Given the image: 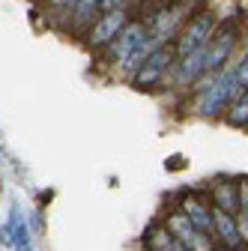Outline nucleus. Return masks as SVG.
<instances>
[{
  "instance_id": "22",
  "label": "nucleus",
  "mask_w": 248,
  "mask_h": 251,
  "mask_svg": "<svg viewBox=\"0 0 248 251\" xmlns=\"http://www.w3.org/2000/svg\"><path fill=\"white\" fill-rule=\"evenodd\" d=\"M36 3H51V0H36Z\"/></svg>"
},
{
  "instance_id": "19",
  "label": "nucleus",
  "mask_w": 248,
  "mask_h": 251,
  "mask_svg": "<svg viewBox=\"0 0 248 251\" xmlns=\"http://www.w3.org/2000/svg\"><path fill=\"white\" fill-rule=\"evenodd\" d=\"M132 0H102V12H111V9H129Z\"/></svg>"
},
{
  "instance_id": "2",
  "label": "nucleus",
  "mask_w": 248,
  "mask_h": 251,
  "mask_svg": "<svg viewBox=\"0 0 248 251\" xmlns=\"http://www.w3.org/2000/svg\"><path fill=\"white\" fill-rule=\"evenodd\" d=\"M192 9H195V0H171V3H162L152 9L144 18V24L149 27V36L159 45H174L185 21L192 18Z\"/></svg>"
},
{
  "instance_id": "1",
  "label": "nucleus",
  "mask_w": 248,
  "mask_h": 251,
  "mask_svg": "<svg viewBox=\"0 0 248 251\" xmlns=\"http://www.w3.org/2000/svg\"><path fill=\"white\" fill-rule=\"evenodd\" d=\"M233 96H236V60H230L224 69L215 72L212 84L198 93L192 111H195L198 117H219V114H224V108L233 102Z\"/></svg>"
},
{
  "instance_id": "14",
  "label": "nucleus",
  "mask_w": 248,
  "mask_h": 251,
  "mask_svg": "<svg viewBox=\"0 0 248 251\" xmlns=\"http://www.w3.org/2000/svg\"><path fill=\"white\" fill-rule=\"evenodd\" d=\"M212 206H219L230 215H239V185L227 182V179L215 182L212 185Z\"/></svg>"
},
{
  "instance_id": "5",
  "label": "nucleus",
  "mask_w": 248,
  "mask_h": 251,
  "mask_svg": "<svg viewBox=\"0 0 248 251\" xmlns=\"http://www.w3.org/2000/svg\"><path fill=\"white\" fill-rule=\"evenodd\" d=\"M174 63H176V54H174V45H159L156 51H152L147 60H144V66L129 78L138 90H152L156 84L168 81L171 69H174Z\"/></svg>"
},
{
  "instance_id": "13",
  "label": "nucleus",
  "mask_w": 248,
  "mask_h": 251,
  "mask_svg": "<svg viewBox=\"0 0 248 251\" xmlns=\"http://www.w3.org/2000/svg\"><path fill=\"white\" fill-rule=\"evenodd\" d=\"M9 222H12V251H33V233H30V225L21 215L18 203H12L9 209Z\"/></svg>"
},
{
  "instance_id": "11",
  "label": "nucleus",
  "mask_w": 248,
  "mask_h": 251,
  "mask_svg": "<svg viewBox=\"0 0 248 251\" xmlns=\"http://www.w3.org/2000/svg\"><path fill=\"white\" fill-rule=\"evenodd\" d=\"M179 212L189 218L195 227H200L203 233H212V203H206L195 195H185L179 201Z\"/></svg>"
},
{
  "instance_id": "10",
  "label": "nucleus",
  "mask_w": 248,
  "mask_h": 251,
  "mask_svg": "<svg viewBox=\"0 0 248 251\" xmlns=\"http://www.w3.org/2000/svg\"><path fill=\"white\" fill-rule=\"evenodd\" d=\"M102 15V0H78L72 12L66 15V30L72 33H87V27Z\"/></svg>"
},
{
  "instance_id": "16",
  "label": "nucleus",
  "mask_w": 248,
  "mask_h": 251,
  "mask_svg": "<svg viewBox=\"0 0 248 251\" xmlns=\"http://www.w3.org/2000/svg\"><path fill=\"white\" fill-rule=\"evenodd\" d=\"M224 111H227L224 120H227L230 126H248V90L239 93V96H236Z\"/></svg>"
},
{
  "instance_id": "6",
  "label": "nucleus",
  "mask_w": 248,
  "mask_h": 251,
  "mask_svg": "<svg viewBox=\"0 0 248 251\" xmlns=\"http://www.w3.org/2000/svg\"><path fill=\"white\" fill-rule=\"evenodd\" d=\"M132 18H129V9H111V12H102L96 21H93L87 27V33H84V45L90 51H105L117 36H120V30L126 27Z\"/></svg>"
},
{
  "instance_id": "17",
  "label": "nucleus",
  "mask_w": 248,
  "mask_h": 251,
  "mask_svg": "<svg viewBox=\"0 0 248 251\" xmlns=\"http://www.w3.org/2000/svg\"><path fill=\"white\" fill-rule=\"evenodd\" d=\"M245 90H248V54L236 60V96H239V93H245Z\"/></svg>"
},
{
  "instance_id": "9",
  "label": "nucleus",
  "mask_w": 248,
  "mask_h": 251,
  "mask_svg": "<svg viewBox=\"0 0 248 251\" xmlns=\"http://www.w3.org/2000/svg\"><path fill=\"white\" fill-rule=\"evenodd\" d=\"M212 230L215 236H219L224 242L227 251H242V236H239V225H236V215L219 209V206H212Z\"/></svg>"
},
{
  "instance_id": "4",
  "label": "nucleus",
  "mask_w": 248,
  "mask_h": 251,
  "mask_svg": "<svg viewBox=\"0 0 248 251\" xmlns=\"http://www.w3.org/2000/svg\"><path fill=\"white\" fill-rule=\"evenodd\" d=\"M215 24H219V18H215L212 9H200L198 15H192L189 21H185V27L179 30V36L174 39V54L176 57H185V54L203 48L209 42V36H212Z\"/></svg>"
},
{
  "instance_id": "18",
  "label": "nucleus",
  "mask_w": 248,
  "mask_h": 251,
  "mask_svg": "<svg viewBox=\"0 0 248 251\" xmlns=\"http://www.w3.org/2000/svg\"><path fill=\"white\" fill-rule=\"evenodd\" d=\"M236 225H239V236H242V245L248 248V215H245V212H239V215H236Z\"/></svg>"
},
{
  "instance_id": "15",
  "label": "nucleus",
  "mask_w": 248,
  "mask_h": 251,
  "mask_svg": "<svg viewBox=\"0 0 248 251\" xmlns=\"http://www.w3.org/2000/svg\"><path fill=\"white\" fill-rule=\"evenodd\" d=\"M147 248H149V251H189L165 225H162V227H149V233H147Z\"/></svg>"
},
{
  "instance_id": "23",
  "label": "nucleus",
  "mask_w": 248,
  "mask_h": 251,
  "mask_svg": "<svg viewBox=\"0 0 248 251\" xmlns=\"http://www.w3.org/2000/svg\"><path fill=\"white\" fill-rule=\"evenodd\" d=\"M0 162H3V150H0Z\"/></svg>"
},
{
  "instance_id": "20",
  "label": "nucleus",
  "mask_w": 248,
  "mask_h": 251,
  "mask_svg": "<svg viewBox=\"0 0 248 251\" xmlns=\"http://www.w3.org/2000/svg\"><path fill=\"white\" fill-rule=\"evenodd\" d=\"M239 185V212L248 215V182H236Z\"/></svg>"
},
{
  "instance_id": "12",
  "label": "nucleus",
  "mask_w": 248,
  "mask_h": 251,
  "mask_svg": "<svg viewBox=\"0 0 248 251\" xmlns=\"http://www.w3.org/2000/svg\"><path fill=\"white\" fill-rule=\"evenodd\" d=\"M156 48H159V42H156V39H152V36L147 33V36L138 42V48H135V51H132L126 60H123V63H117V75H120V78H132V75H135V72L144 66V60H147L152 51H156Z\"/></svg>"
},
{
  "instance_id": "8",
  "label": "nucleus",
  "mask_w": 248,
  "mask_h": 251,
  "mask_svg": "<svg viewBox=\"0 0 248 251\" xmlns=\"http://www.w3.org/2000/svg\"><path fill=\"white\" fill-rule=\"evenodd\" d=\"M165 227H168L185 248H189V251H215L209 233H203L200 227H195L182 212H171V215L165 218Z\"/></svg>"
},
{
  "instance_id": "21",
  "label": "nucleus",
  "mask_w": 248,
  "mask_h": 251,
  "mask_svg": "<svg viewBox=\"0 0 248 251\" xmlns=\"http://www.w3.org/2000/svg\"><path fill=\"white\" fill-rule=\"evenodd\" d=\"M0 245L12 248V222H6L3 227H0Z\"/></svg>"
},
{
  "instance_id": "3",
  "label": "nucleus",
  "mask_w": 248,
  "mask_h": 251,
  "mask_svg": "<svg viewBox=\"0 0 248 251\" xmlns=\"http://www.w3.org/2000/svg\"><path fill=\"white\" fill-rule=\"evenodd\" d=\"M236 42H239V24L236 21H224V24H215L212 36L206 42V57H203V66L206 72H219L224 69L233 51H236Z\"/></svg>"
},
{
  "instance_id": "7",
  "label": "nucleus",
  "mask_w": 248,
  "mask_h": 251,
  "mask_svg": "<svg viewBox=\"0 0 248 251\" xmlns=\"http://www.w3.org/2000/svg\"><path fill=\"white\" fill-rule=\"evenodd\" d=\"M149 33V27L144 24V18H135V21H129L126 27H123L120 30V36L105 48V60L111 63V66H117V63H123V60H126L135 48H138V42L144 39Z\"/></svg>"
}]
</instances>
